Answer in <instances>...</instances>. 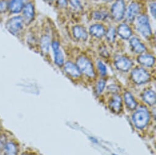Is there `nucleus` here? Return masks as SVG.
I'll list each match as a JSON object with an SVG mask.
<instances>
[{
    "label": "nucleus",
    "instance_id": "1",
    "mask_svg": "<svg viewBox=\"0 0 156 155\" xmlns=\"http://www.w3.org/2000/svg\"><path fill=\"white\" fill-rule=\"evenodd\" d=\"M133 122L135 126L141 129L146 126L149 120V114L147 110L144 108L139 109L133 115Z\"/></svg>",
    "mask_w": 156,
    "mask_h": 155
},
{
    "label": "nucleus",
    "instance_id": "2",
    "mask_svg": "<svg viewBox=\"0 0 156 155\" xmlns=\"http://www.w3.org/2000/svg\"><path fill=\"white\" fill-rule=\"evenodd\" d=\"M137 29L145 38L149 39L152 36V31L147 15H141L137 18Z\"/></svg>",
    "mask_w": 156,
    "mask_h": 155
},
{
    "label": "nucleus",
    "instance_id": "3",
    "mask_svg": "<svg viewBox=\"0 0 156 155\" xmlns=\"http://www.w3.org/2000/svg\"><path fill=\"white\" fill-rule=\"evenodd\" d=\"M76 66L80 72L84 73L87 76L93 78L94 76V70L93 65L90 60L84 56H80L76 60Z\"/></svg>",
    "mask_w": 156,
    "mask_h": 155
},
{
    "label": "nucleus",
    "instance_id": "4",
    "mask_svg": "<svg viewBox=\"0 0 156 155\" xmlns=\"http://www.w3.org/2000/svg\"><path fill=\"white\" fill-rule=\"evenodd\" d=\"M131 77L133 81L137 84L147 83L150 80L148 72L142 68H136L132 71Z\"/></svg>",
    "mask_w": 156,
    "mask_h": 155
},
{
    "label": "nucleus",
    "instance_id": "5",
    "mask_svg": "<svg viewBox=\"0 0 156 155\" xmlns=\"http://www.w3.org/2000/svg\"><path fill=\"white\" fill-rule=\"evenodd\" d=\"M126 12V6L124 0H116L112 8V15L116 21L121 20Z\"/></svg>",
    "mask_w": 156,
    "mask_h": 155
},
{
    "label": "nucleus",
    "instance_id": "6",
    "mask_svg": "<svg viewBox=\"0 0 156 155\" xmlns=\"http://www.w3.org/2000/svg\"><path fill=\"white\" fill-rule=\"evenodd\" d=\"M23 26V19L20 16H17L13 17L8 22L6 28L11 33L16 35L22 29Z\"/></svg>",
    "mask_w": 156,
    "mask_h": 155
},
{
    "label": "nucleus",
    "instance_id": "7",
    "mask_svg": "<svg viewBox=\"0 0 156 155\" xmlns=\"http://www.w3.org/2000/svg\"><path fill=\"white\" fill-rule=\"evenodd\" d=\"M115 64L116 67L122 71H127L132 66V61L127 57L119 56L116 59Z\"/></svg>",
    "mask_w": 156,
    "mask_h": 155
},
{
    "label": "nucleus",
    "instance_id": "8",
    "mask_svg": "<svg viewBox=\"0 0 156 155\" xmlns=\"http://www.w3.org/2000/svg\"><path fill=\"white\" fill-rule=\"evenodd\" d=\"M52 48L54 52L55 64L58 66L61 67L64 65V56L59 49V44L58 42L54 41L53 42Z\"/></svg>",
    "mask_w": 156,
    "mask_h": 155
},
{
    "label": "nucleus",
    "instance_id": "9",
    "mask_svg": "<svg viewBox=\"0 0 156 155\" xmlns=\"http://www.w3.org/2000/svg\"><path fill=\"white\" fill-rule=\"evenodd\" d=\"M140 11V8L137 3H132L126 12V19L129 22H132L135 17L138 15Z\"/></svg>",
    "mask_w": 156,
    "mask_h": 155
},
{
    "label": "nucleus",
    "instance_id": "10",
    "mask_svg": "<svg viewBox=\"0 0 156 155\" xmlns=\"http://www.w3.org/2000/svg\"><path fill=\"white\" fill-rule=\"evenodd\" d=\"M23 9L25 21L27 23L31 22L34 17V9L33 5L31 3H28L23 7Z\"/></svg>",
    "mask_w": 156,
    "mask_h": 155
},
{
    "label": "nucleus",
    "instance_id": "11",
    "mask_svg": "<svg viewBox=\"0 0 156 155\" xmlns=\"http://www.w3.org/2000/svg\"><path fill=\"white\" fill-rule=\"evenodd\" d=\"M110 108L116 113H119L122 109V100L119 95H115L110 102Z\"/></svg>",
    "mask_w": 156,
    "mask_h": 155
},
{
    "label": "nucleus",
    "instance_id": "12",
    "mask_svg": "<svg viewBox=\"0 0 156 155\" xmlns=\"http://www.w3.org/2000/svg\"><path fill=\"white\" fill-rule=\"evenodd\" d=\"M73 34L76 39L86 40L88 39V33L82 26H75L73 29Z\"/></svg>",
    "mask_w": 156,
    "mask_h": 155
},
{
    "label": "nucleus",
    "instance_id": "13",
    "mask_svg": "<svg viewBox=\"0 0 156 155\" xmlns=\"http://www.w3.org/2000/svg\"><path fill=\"white\" fill-rule=\"evenodd\" d=\"M64 70L68 74L73 77H79L81 74V72L79 68L71 62H67L66 63Z\"/></svg>",
    "mask_w": 156,
    "mask_h": 155
},
{
    "label": "nucleus",
    "instance_id": "14",
    "mask_svg": "<svg viewBox=\"0 0 156 155\" xmlns=\"http://www.w3.org/2000/svg\"><path fill=\"white\" fill-rule=\"evenodd\" d=\"M130 45L134 52L136 53H143L146 51V47L136 37H133L130 40Z\"/></svg>",
    "mask_w": 156,
    "mask_h": 155
},
{
    "label": "nucleus",
    "instance_id": "15",
    "mask_svg": "<svg viewBox=\"0 0 156 155\" xmlns=\"http://www.w3.org/2000/svg\"><path fill=\"white\" fill-rule=\"evenodd\" d=\"M90 34L98 38L102 37L105 34V29L103 25L100 24H96L92 25L90 29Z\"/></svg>",
    "mask_w": 156,
    "mask_h": 155
},
{
    "label": "nucleus",
    "instance_id": "16",
    "mask_svg": "<svg viewBox=\"0 0 156 155\" xmlns=\"http://www.w3.org/2000/svg\"><path fill=\"white\" fill-rule=\"evenodd\" d=\"M118 35L124 39H128L132 36V31L126 24H121L118 28Z\"/></svg>",
    "mask_w": 156,
    "mask_h": 155
},
{
    "label": "nucleus",
    "instance_id": "17",
    "mask_svg": "<svg viewBox=\"0 0 156 155\" xmlns=\"http://www.w3.org/2000/svg\"><path fill=\"white\" fill-rule=\"evenodd\" d=\"M8 8L11 12L19 13L23 8V0H11Z\"/></svg>",
    "mask_w": 156,
    "mask_h": 155
},
{
    "label": "nucleus",
    "instance_id": "18",
    "mask_svg": "<svg viewBox=\"0 0 156 155\" xmlns=\"http://www.w3.org/2000/svg\"><path fill=\"white\" fill-rule=\"evenodd\" d=\"M137 60L140 64L146 67H151L155 62L154 57L149 54L141 55L138 57Z\"/></svg>",
    "mask_w": 156,
    "mask_h": 155
},
{
    "label": "nucleus",
    "instance_id": "19",
    "mask_svg": "<svg viewBox=\"0 0 156 155\" xmlns=\"http://www.w3.org/2000/svg\"><path fill=\"white\" fill-rule=\"evenodd\" d=\"M143 100L149 105H153L155 103V94L152 90H147L143 94Z\"/></svg>",
    "mask_w": 156,
    "mask_h": 155
},
{
    "label": "nucleus",
    "instance_id": "20",
    "mask_svg": "<svg viewBox=\"0 0 156 155\" xmlns=\"http://www.w3.org/2000/svg\"><path fill=\"white\" fill-rule=\"evenodd\" d=\"M5 155H18V148L13 142H6L4 148Z\"/></svg>",
    "mask_w": 156,
    "mask_h": 155
},
{
    "label": "nucleus",
    "instance_id": "21",
    "mask_svg": "<svg viewBox=\"0 0 156 155\" xmlns=\"http://www.w3.org/2000/svg\"><path fill=\"white\" fill-rule=\"evenodd\" d=\"M124 100L127 107L130 109H134L136 108L137 104L133 98V97L129 92H126L124 94Z\"/></svg>",
    "mask_w": 156,
    "mask_h": 155
},
{
    "label": "nucleus",
    "instance_id": "22",
    "mask_svg": "<svg viewBox=\"0 0 156 155\" xmlns=\"http://www.w3.org/2000/svg\"><path fill=\"white\" fill-rule=\"evenodd\" d=\"M50 39L48 36H44L41 40V48L44 53H47L49 51Z\"/></svg>",
    "mask_w": 156,
    "mask_h": 155
},
{
    "label": "nucleus",
    "instance_id": "23",
    "mask_svg": "<svg viewBox=\"0 0 156 155\" xmlns=\"http://www.w3.org/2000/svg\"><path fill=\"white\" fill-rule=\"evenodd\" d=\"M108 16V13L105 11H97L94 12L93 17L94 20H105Z\"/></svg>",
    "mask_w": 156,
    "mask_h": 155
},
{
    "label": "nucleus",
    "instance_id": "24",
    "mask_svg": "<svg viewBox=\"0 0 156 155\" xmlns=\"http://www.w3.org/2000/svg\"><path fill=\"white\" fill-rule=\"evenodd\" d=\"M116 31L113 27H110L106 33V37L110 42H113L115 39Z\"/></svg>",
    "mask_w": 156,
    "mask_h": 155
},
{
    "label": "nucleus",
    "instance_id": "25",
    "mask_svg": "<svg viewBox=\"0 0 156 155\" xmlns=\"http://www.w3.org/2000/svg\"><path fill=\"white\" fill-rule=\"evenodd\" d=\"M105 81L103 80H100L97 85H96V92L98 94H100L102 92V91H104L105 87Z\"/></svg>",
    "mask_w": 156,
    "mask_h": 155
},
{
    "label": "nucleus",
    "instance_id": "26",
    "mask_svg": "<svg viewBox=\"0 0 156 155\" xmlns=\"http://www.w3.org/2000/svg\"><path fill=\"white\" fill-rule=\"evenodd\" d=\"M70 5L76 9H81L82 5L79 0H69Z\"/></svg>",
    "mask_w": 156,
    "mask_h": 155
},
{
    "label": "nucleus",
    "instance_id": "27",
    "mask_svg": "<svg viewBox=\"0 0 156 155\" xmlns=\"http://www.w3.org/2000/svg\"><path fill=\"white\" fill-rule=\"evenodd\" d=\"M98 68L102 75L105 76L107 74V68L102 62H98Z\"/></svg>",
    "mask_w": 156,
    "mask_h": 155
},
{
    "label": "nucleus",
    "instance_id": "28",
    "mask_svg": "<svg viewBox=\"0 0 156 155\" xmlns=\"http://www.w3.org/2000/svg\"><path fill=\"white\" fill-rule=\"evenodd\" d=\"M8 7V5L6 1H4V0L0 1V13H2L6 11Z\"/></svg>",
    "mask_w": 156,
    "mask_h": 155
},
{
    "label": "nucleus",
    "instance_id": "29",
    "mask_svg": "<svg viewBox=\"0 0 156 155\" xmlns=\"http://www.w3.org/2000/svg\"><path fill=\"white\" fill-rule=\"evenodd\" d=\"M6 143V137L3 134H0V150H2L4 149Z\"/></svg>",
    "mask_w": 156,
    "mask_h": 155
},
{
    "label": "nucleus",
    "instance_id": "30",
    "mask_svg": "<svg viewBox=\"0 0 156 155\" xmlns=\"http://www.w3.org/2000/svg\"><path fill=\"white\" fill-rule=\"evenodd\" d=\"M156 8H155V3H152L150 4V10H151V12L152 15L154 17V19H155V16H156Z\"/></svg>",
    "mask_w": 156,
    "mask_h": 155
},
{
    "label": "nucleus",
    "instance_id": "31",
    "mask_svg": "<svg viewBox=\"0 0 156 155\" xmlns=\"http://www.w3.org/2000/svg\"><path fill=\"white\" fill-rule=\"evenodd\" d=\"M58 5L63 8H65L67 6V0H57Z\"/></svg>",
    "mask_w": 156,
    "mask_h": 155
},
{
    "label": "nucleus",
    "instance_id": "32",
    "mask_svg": "<svg viewBox=\"0 0 156 155\" xmlns=\"http://www.w3.org/2000/svg\"><path fill=\"white\" fill-rule=\"evenodd\" d=\"M45 1H47V2H53V0H45Z\"/></svg>",
    "mask_w": 156,
    "mask_h": 155
},
{
    "label": "nucleus",
    "instance_id": "33",
    "mask_svg": "<svg viewBox=\"0 0 156 155\" xmlns=\"http://www.w3.org/2000/svg\"><path fill=\"white\" fill-rule=\"evenodd\" d=\"M104 1H106V2H111V1H112V0H104Z\"/></svg>",
    "mask_w": 156,
    "mask_h": 155
},
{
    "label": "nucleus",
    "instance_id": "34",
    "mask_svg": "<svg viewBox=\"0 0 156 155\" xmlns=\"http://www.w3.org/2000/svg\"><path fill=\"white\" fill-rule=\"evenodd\" d=\"M23 155H31V154H24Z\"/></svg>",
    "mask_w": 156,
    "mask_h": 155
},
{
    "label": "nucleus",
    "instance_id": "35",
    "mask_svg": "<svg viewBox=\"0 0 156 155\" xmlns=\"http://www.w3.org/2000/svg\"><path fill=\"white\" fill-rule=\"evenodd\" d=\"M113 155H116V154H113Z\"/></svg>",
    "mask_w": 156,
    "mask_h": 155
}]
</instances>
